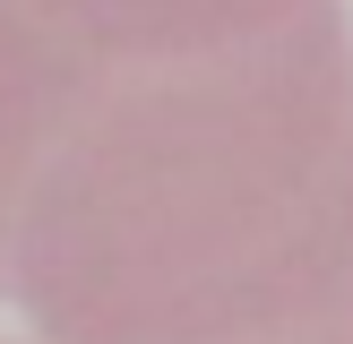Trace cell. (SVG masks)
<instances>
[{"instance_id": "1", "label": "cell", "mask_w": 353, "mask_h": 344, "mask_svg": "<svg viewBox=\"0 0 353 344\" xmlns=\"http://www.w3.org/2000/svg\"><path fill=\"white\" fill-rule=\"evenodd\" d=\"M0 301L43 344H276L353 319L345 9L138 26L0 0Z\"/></svg>"}, {"instance_id": "2", "label": "cell", "mask_w": 353, "mask_h": 344, "mask_svg": "<svg viewBox=\"0 0 353 344\" xmlns=\"http://www.w3.org/2000/svg\"><path fill=\"white\" fill-rule=\"evenodd\" d=\"M276 344H353V319H336V327H302V336H276Z\"/></svg>"}]
</instances>
